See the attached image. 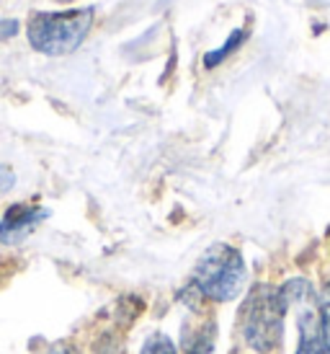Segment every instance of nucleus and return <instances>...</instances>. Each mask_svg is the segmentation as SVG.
Returning a JSON list of instances; mask_svg holds the SVG:
<instances>
[{
    "label": "nucleus",
    "mask_w": 330,
    "mask_h": 354,
    "mask_svg": "<svg viewBox=\"0 0 330 354\" xmlns=\"http://www.w3.org/2000/svg\"><path fill=\"white\" fill-rule=\"evenodd\" d=\"M49 217L47 209L41 207H26V205H13L0 220V243L13 246L21 243L23 238H29L37 227Z\"/></svg>",
    "instance_id": "nucleus-5"
},
{
    "label": "nucleus",
    "mask_w": 330,
    "mask_h": 354,
    "mask_svg": "<svg viewBox=\"0 0 330 354\" xmlns=\"http://www.w3.org/2000/svg\"><path fill=\"white\" fill-rule=\"evenodd\" d=\"M93 26V8L83 10H37L26 24L29 44L41 55L65 57L78 50Z\"/></svg>",
    "instance_id": "nucleus-3"
},
{
    "label": "nucleus",
    "mask_w": 330,
    "mask_h": 354,
    "mask_svg": "<svg viewBox=\"0 0 330 354\" xmlns=\"http://www.w3.org/2000/svg\"><path fill=\"white\" fill-rule=\"evenodd\" d=\"M16 31H19V21H0V37H6V39H8V37H13V34H16Z\"/></svg>",
    "instance_id": "nucleus-10"
},
{
    "label": "nucleus",
    "mask_w": 330,
    "mask_h": 354,
    "mask_svg": "<svg viewBox=\"0 0 330 354\" xmlns=\"http://www.w3.org/2000/svg\"><path fill=\"white\" fill-rule=\"evenodd\" d=\"M47 354H78V352H75V349H72L70 344H62V342H57V344L52 346Z\"/></svg>",
    "instance_id": "nucleus-11"
},
{
    "label": "nucleus",
    "mask_w": 330,
    "mask_h": 354,
    "mask_svg": "<svg viewBox=\"0 0 330 354\" xmlns=\"http://www.w3.org/2000/svg\"><path fill=\"white\" fill-rule=\"evenodd\" d=\"M139 354H175V344L171 342V336L165 334H153L145 342Z\"/></svg>",
    "instance_id": "nucleus-8"
},
{
    "label": "nucleus",
    "mask_w": 330,
    "mask_h": 354,
    "mask_svg": "<svg viewBox=\"0 0 330 354\" xmlns=\"http://www.w3.org/2000/svg\"><path fill=\"white\" fill-rule=\"evenodd\" d=\"M279 292H282V300L287 305V313L297 310L300 342H297L294 354H330L320 328V303H318L315 287L307 279L294 277L279 287Z\"/></svg>",
    "instance_id": "nucleus-4"
},
{
    "label": "nucleus",
    "mask_w": 330,
    "mask_h": 354,
    "mask_svg": "<svg viewBox=\"0 0 330 354\" xmlns=\"http://www.w3.org/2000/svg\"><path fill=\"white\" fill-rule=\"evenodd\" d=\"M245 282H248V266L243 261V254L227 243H214L196 261L188 287L199 297L214 303H230L237 295H243Z\"/></svg>",
    "instance_id": "nucleus-1"
},
{
    "label": "nucleus",
    "mask_w": 330,
    "mask_h": 354,
    "mask_svg": "<svg viewBox=\"0 0 330 354\" xmlns=\"http://www.w3.org/2000/svg\"><path fill=\"white\" fill-rule=\"evenodd\" d=\"M13 184H16V174H13L8 166L0 163V197L8 194L10 189H13Z\"/></svg>",
    "instance_id": "nucleus-9"
},
{
    "label": "nucleus",
    "mask_w": 330,
    "mask_h": 354,
    "mask_svg": "<svg viewBox=\"0 0 330 354\" xmlns=\"http://www.w3.org/2000/svg\"><path fill=\"white\" fill-rule=\"evenodd\" d=\"M284 315L287 305L282 300L279 287L273 285H253L245 295L240 310V336L253 352L269 354L282 344L284 336Z\"/></svg>",
    "instance_id": "nucleus-2"
},
{
    "label": "nucleus",
    "mask_w": 330,
    "mask_h": 354,
    "mask_svg": "<svg viewBox=\"0 0 330 354\" xmlns=\"http://www.w3.org/2000/svg\"><path fill=\"white\" fill-rule=\"evenodd\" d=\"M57 3H72V0H57Z\"/></svg>",
    "instance_id": "nucleus-12"
},
{
    "label": "nucleus",
    "mask_w": 330,
    "mask_h": 354,
    "mask_svg": "<svg viewBox=\"0 0 330 354\" xmlns=\"http://www.w3.org/2000/svg\"><path fill=\"white\" fill-rule=\"evenodd\" d=\"M318 303H320V328H322V336H325V344L330 349V279L322 285Z\"/></svg>",
    "instance_id": "nucleus-7"
},
{
    "label": "nucleus",
    "mask_w": 330,
    "mask_h": 354,
    "mask_svg": "<svg viewBox=\"0 0 330 354\" xmlns=\"http://www.w3.org/2000/svg\"><path fill=\"white\" fill-rule=\"evenodd\" d=\"M243 39H245V31H233V37H230V41H224L220 50H214V52H209L204 57V65L206 68H214V65H220L230 52H235L240 44H243Z\"/></svg>",
    "instance_id": "nucleus-6"
}]
</instances>
